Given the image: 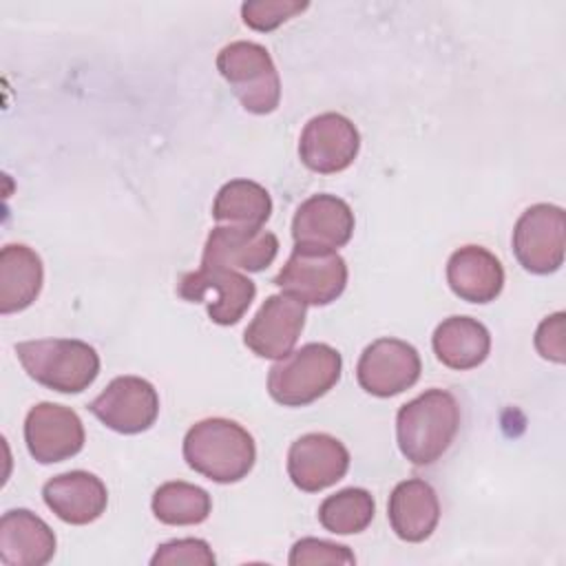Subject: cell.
<instances>
[{
  "label": "cell",
  "instance_id": "1",
  "mask_svg": "<svg viewBox=\"0 0 566 566\" xmlns=\"http://www.w3.org/2000/svg\"><path fill=\"white\" fill-rule=\"evenodd\" d=\"M460 429V405L444 389H427L398 409L396 436L400 453L416 467L440 460Z\"/></svg>",
  "mask_w": 566,
  "mask_h": 566
},
{
  "label": "cell",
  "instance_id": "2",
  "mask_svg": "<svg viewBox=\"0 0 566 566\" xmlns=\"http://www.w3.org/2000/svg\"><path fill=\"white\" fill-rule=\"evenodd\" d=\"M184 458L203 478L230 484L243 480L256 460L254 438L239 422L206 418L195 422L184 438Z\"/></svg>",
  "mask_w": 566,
  "mask_h": 566
},
{
  "label": "cell",
  "instance_id": "3",
  "mask_svg": "<svg viewBox=\"0 0 566 566\" xmlns=\"http://www.w3.org/2000/svg\"><path fill=\"white\" fill-rule=\"evenodd\" d=\"M24 371L40 385L60 394H80L99 374L95 347L77 338H40L15 345Z\"/></svg>",
  "mask_w": 566,
  "mask_h": 566
},
{
  "label": "cell",
  "instance_id": "4",
  "mask_svg": "<svg viewBox=\"0 0 566 566\" xmlns=\"http://www.w3.org/2000/svg\"><path fill=\"white\" fill-rule=\"evenodd\" d=\"M340 369L338 349L327 343H307L270 367L268 391L283 407H305L338 382Z\"/></svg>",
  "mask_w": 566,
  "mask_h": 566
},
{
  "label": "cell",
  "instance_id": "5",
  "mask_svg": "<svg viewBox=\"0 0 566 566\" xmlns=\"http://www.w3.org/2000/svg\"><path fill=\"white\" fill-rule=\"evenodd\" d=\"M217 69L248 113L268 115L281 102V80L263 44L237 40L217 55Z\"/></svg>",
  "mask_w": 566,
  "mask_h": 566
},
{
  "label": "cell",
  "instance_id": "6",
  "mask_svg": "<svg viewBox=\"0 0 566 566\" xmlns=\"http://www.w3.org/2000/svg\"><path fill=\"white\" fill-rule=\"evenodd\" d=\"M274 285L305 305H329L347 285V263L336 250L296 245Z\"/></svg>",
  "mask_w": 566,
  "mask_h": 566
},
{
  "label": "cell",
  "instance_id": "7",
  "mask_svg": "<svg viewBox=\"0 0 566 566\" xmlns=\"http://www.w3.org/2000/svg\"><path fill=\"white\" fill-rule=\"evenodd\" d=\"M566 217L559 206L535 203L526 208L513 228V252L520 265L533 274H551L564 263Z\"/></svg>",
  "mask_w": 566,
  "mask_h": 566
},
{
  "label": "cell",
  "instance_id": "8",
  "mask_svg": "<svg viewBox=\"0 0 566 566\" xmlns=\"http://www.w3.org/2000/svg\"><path fill=\"white\" fill-rule=\"evenodd\" d=\"M208 292H214V301L206 305L210 321L217 325H234L252 305L256 285L232 268L201 261L199 270L181 276L177 294L188 303H201Z\"/></svg>",
  "mask_w": 566,
  "mask_h": 566
},
{
  "label": "cell",
  "instance_id": "9",
  "mask_svg": "<svg viewBox=\"0 0 566 566\" xmlns=\"http://www.w3.org/2000/svg\"><path fill=\"white\" fill-rule=\"evenodd\" d=\"M88 411L117 433H142L159 416L157 389L139 376H117L88 402Z\"/></svg>",
  "mask_w": 566,
  "mask_h": 566
},
{
  "label": "cell",
  "instance_id": "10",
  "mask_svg": "<svg viewBox=\"0 0 566 566\" xmlns=\"http://www.w3.org/2000/svg\"><path fill=\"white\" fill-rule=\"evenodd\" d=\"M422 363L413 345L400 338H378L367 345L356 365L358 385L378 398H389L413 387Z\"/></svg>",
  "mask_w": 566,
  "mask_h": 566
},
{
  "label": "cell",
  "instance_id": "11",
  "mask_svg": "<svg viewBox=\"0 0 566 566\" xmlns=\"http://www.w3.org/2000/svg\"><path fill=\"white\" fill-rule=\"evenodd\" d=\"M84 424L71 407L38 402L27 413L24 442L31 458L40 464H53L77 455L84 447Z\"/></svg>",
  "mask_w": 566,
  "mask_h": 566
},
{
  "label": "cell",
  "instance_id": "12",
  "mask_svg": "<svg viewBox=\"0 0 566 566\" xmlns=\"http://www.w3.org/2000/svg\"><path fill=\"white\" fill-rule=\"evenodd\" d=\"M358 148V128L340 113H321L312 117L298 139L301 161L321 175L340 172L352 166Z\"/></svg>",
  "mask_w": 566,
  "mask_h": 566
},
{
  "label": "cell",
  "instance_id": "13",
  "mask_svg": "<svg viewBox=\"0 0 566 566\" xmlns=\"http://www.w3.org/2000/svg\"><path fill=\"white\" fill-rule=\"evenodd\" d=\"M307 305L292 294H272L263 301L243 332V343L261 358H285L305 325Z\"/></svg>",
  "mask_w": 566,
  "mask_h": 566
},
{
  "label": "cell",
  "instance_id": "14",
  "mask_svg": "<svg viewBox=\"0 0 566 566\" xmlns=\"http://www.w3.org/2000/svg\"><path fill=\"white\" fill-rule=\"evenodd\" d=\"M349 451L329 433H305L287 451V475L305 493H318L345 478Z\"/></svg>",
  "mask_w": 566,
  "mask_h": 566
},
{
  "label": "cell",
  "instance_id": "15",
  "mask_svg": "<svg viewBox=\"0 0 566 566\" xmlns=\"http://www.w3.org/2000/svg\"><path fill=\"white\" fill-rule=\"evenodd\" d=\"M354 234V212L349 203L336 195L318 192L305 199L292 219V237L296 245L336 250Z\"/></svg>",
  "mask_w": 566,
  "mask_h": 566
},
{
  "label": "cell",
  "instance_id": "16",
  "mask_svg": "<svg viewBox=\"0 0 566 566\" xmlns=\"http://www.w3.org/2000/svg\"><path fill=\"white\" fill-rule=\"evenodd\" d=\"M276 252L279 239L270 230L217 226L206 239L201 261L226 265L232 270L261 272L276 259Z\"/></svg>",
  "mask_w": 566,
  "mask_h": 566
},
{
  "label": "cell",
  "instance_id": "17",
  "mask_svg": "<svg viewBox=\"0 0 566 566\" xmlns=\"http://www.w3.org/2000/svg\"><path fill=\"white\" fill-rule=\"evenodd\" d=\"M44 504L66 524H91L108 504L104 482L88 471H66L53 475L42 486Z\"/></svg>",
  "mask_w": 566,
  "mask_h": 566
},
{
  "label": "cell",
  "instance_id": "18",
  "mask_svg": "<svg viewBox=\"0 0 566 566\" xmlns=\"http://www.w3.org/2000/svg\"><path fill=\"white\" fill-rule=\"evenodd\" d=\"M55 544L51 526L29 509L7 511L0 520V559L7 566H44Z\"/></svg>",
  "mask_w": 566,
  "mask_h": 566
},
{
  "label": "cell",
  "instance_id": "19",
  "mask_svg": "<svg viewBox=\"0 0 566 566\" xmlns=\"http://www.w3.org/2000/svg\"><path fill=\"white\" fill-rule=\"evenodd\" d=\"M387 517L391 531L402 542H424L440 520V500L436 489L420 478L398 482L389 495Z\"/></svg>",
  "mask_w": 566,
  "mask_h": 566
},
{
  "label": "cell",
  "instance_id": "20",
  "mask_svg": "<svg viewBox=\"0 0 566 566\" xmlns=\"http://www.w3.org/2000/svg\"><path fill=\"white\" fill-rule=\"evenodd\" d=\"M447 283L462 301L491 303L504 287V268L486 248L464 245L447 261Z\"/></svg>",
  "mask_w": 566,
  "mask_h": 566
},
{
  "label": "cell",
  "instance_id": "21",
  "mask_svg": "<svg viewBox=\"0 0 566 566\" xmlns=\"http://www.w3.org/2000/svg\"><path fill=\"white\" fill-rule=\"evenodd\" d=\"M44 268L35 250L9 243L0 252V314L27 310L42 290Z\"/></svg>",
  "mask_w": 566,
  "mask_h": 566
},
{
  "label": "cell",
  "instance_id": "22",
  "mask_svg": "<svg viewBox=\"0 0 566 566\" xmlns=\"http://www.w3.org/2000/svg\"><path fill=\"white\" fill-rule=\"evenodd\" d=\"M431 345L442 365L464 371L486 360L491 352V334L478 318L449 316L436 327Z\"/></svg>",
  "mask_w": 566,
  "mask_h": 566
},
{
  "label": "cell",
  "instance_id": "23",
  "mask_svg": "<svg viewBox=\"0 0 566 566\" xmlns=\"http://www.w3.org/2000/svg\"><path fill=\"white\" fill-rule=\"evenodd\" d=\"M272 214L270 192L250 179H232L223 184L212 203V217L219 223L241 228H263Z\"/></svg>",
  "mask_w": 566,
  "mask_h": 566
},
{
  "label": "cell",
  "instance_id": "24",
  "mask_svg": "<svg viewBox=\"0 0 566 566\" xmlns=\"http://www.w3.org/2000/svg\"><path fill=\"white\" fill-rule=\"evenodd\" d=\"M153 513L159 522L170 526H190L208 520L212 500L206 489L190 482H164L153 493Z\"/></svg>",
  "mask_w": 566,
  "mask_h": 566
},
{
  "label": "cell",
  "instance_id": "25",
  "mask_svg": "<svg viewBox=\"0 0 566 566\" xmlns=\"http://www.w3.org/2000/svg\"><path fill=\"white\" fill-rule=\"evenodd\" d=\"M376 502L367 489L349 486L327 495L318 506V522L325 531L336 535H352L365 531L374 520Z\"/></svg>",
  "mask_w": 566,
  "mask_h": 566
},
{
  "label": "cell",
  "instance_id": "26",
  "mask_svg": "<svg viewBox=\"0 0 566 566\" xmlns=\"http://www.w3.org/2000/svg\"><path fill=\"white\" fill-rule=\"evenodd\" d=\"M305 9L298 0H250L241 4V18L254 31H272Z\"/></svg>",
  "mask_w": 566,
  "mask_h": 566
},
{
  "label": "cell",
  "instance_id": "27",
  "mask_svg": "<svg viewBox=\"0 0 566 566\" xmlns=\"http://www.w3.org/2000/svg\"><path fill=\"white\" fill-rule=\"evenodd\" d=\"M287 562L292 566H305V564H354L356 557L343 544H334V542L316 539V537H303V539H298L292 546Z\"/></svg>",
  "mask_w": 566,
  "mask_h": 566
},
{
  "label": "cell",
  "instance_id": "28",
  "mask_svg": "<svg viewBox=\"0 0 566 566\" xmlns=\"http://www.w3.org/2000/svg\"><path fill=\"white\" fill-rule=\"evenodd\" d=\"M214 553L210 551L208 542L197 539V537H186V539H170L166 544H159L150 564L153 566H166V564H203L212 566Z\"/></svg>",
  "mask_w": 566,
  "mask_h": 566
},
{
  "label": "cell",
  "instance_id": "29",
  "mask_svg": "<svg viewBox=\"0 0 566 566\" xmlns=\"http://www.w3.org/2000/svg\"><path fill=\"white\" fill-rule=\"evenodd\" d=\"M535 347L542 358L553 363H564L566 345H564V312H555L546 316L535 332Z\"/></svg>",
  "mask_w": 566,
  "mask_h": 566
}]
</instances>
